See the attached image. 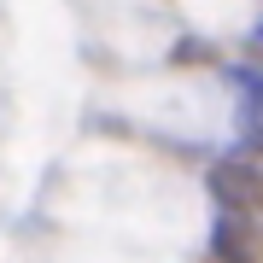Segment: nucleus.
I'll list each match as a JSON object with an SVG mask.
<instances>
[{"mask_svg":"<svg viewBox=\"0 0 263 263\" xmlns=\"http://www.w3.org/2000/svg\"><path fill=\"white\" fill-rule=\"evenodd\" d=\"M252 65H263V18L252 24Z\"/></svg>","mask_w":263,"mask_h":263,"instance_id":"obj_3","label":"nucleus"},{"mask_svg":"<svg viewBox=\"0 0 263 263\" xmlns=\"http://www.w3.org/2000/svg\"><path fill=\"white\" fill-rule=\"evenodd\" d=\"M205 246H211V263H263V216L216 211Z\"/></svg>","mask_w":263,"mask_h":263,"instance_id":"obj_2","label":"nucleus"},{"mask_svg":"<svg viewBox=\"0 0 263 263\" xmlns=\"http://www.w3.org/2000/svg\"><path fill=\"white\" fill-rule=\"evenodd\" d=\"M205 193L216 211H240V216H263V158L252 152H216L205 170Z\"/></svg>","mask_w":263,"mask_h":263,"instance_id":"obj_1","label":"nucleus"}]
</instances>
